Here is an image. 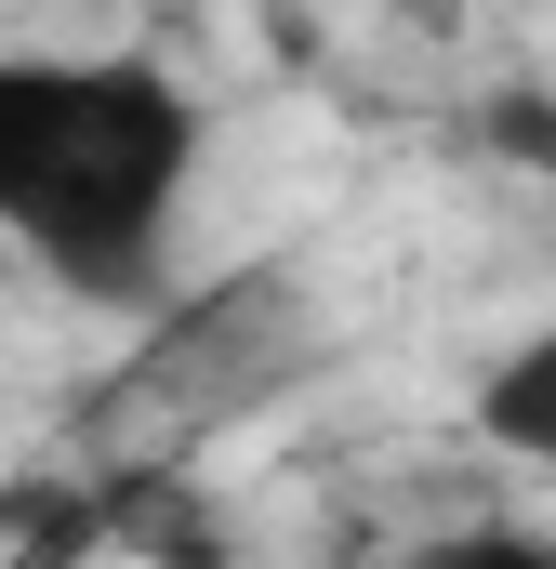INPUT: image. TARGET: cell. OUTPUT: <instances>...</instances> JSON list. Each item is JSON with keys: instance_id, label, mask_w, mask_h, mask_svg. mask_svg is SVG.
<instances>
[{"instance_id": "7a4b0ae2", "label": "cell", "mask_w": 556, "mask_h": 569, "mask_svg": "<svg viewBox=\"0 0 556 569\" xmlns=\"http://www.w3.org/2000/svg\"><path fill=\"white\" fill-rule=\"evenodd\" d=\"M331 358V305L305 266H226L133 305V345L93 371L67 463L93 477H146V463H199L212 437H239L252 411H278L291 385H318Z\"/></svg>"}, {"instance_id": "277c9868", "label": "cell", "mask_w": 556, "mask_h": 569, "mask_svg": "<svg viewBox=\"0 0 556 569\" xmlns=\"http://www.w3.org/2000/svg\"><path fill=\"white\" fill-rule=\"evenodd\" d=\"M398 569H556V530H530V517H464V530L411 543Z\"/></svg>"}, {"instance_id": "5b68a950", "label": "cell", "mask_w": 556, "mask_h": 569, "mask_svg": "<svg viewBox=\"0 0 556 569\" xmlns=\"http://www.w3.org/2000/svg\"><path fill=\"white\" fill-rule=\"evenodd\" d=\"M477 133L504 146V159H530V172H556V93H504V107H490Z\"/></svg>"}, {"instance_id": "6da1fadb", "label": "cell", "mask_w": 556, "mask_h": 569, "mask_svg": "<svg viewBox=\"0 0 556 569\" xmlns=\"http://www.w3.org/2000/svg\"><path fill=\"white\" fill-rule=\"evenodd\" d=\"M199 93L159 53H0V239L80 305H159Z\"/></svg>"}, {"instance_id": "3957f363", "label": "cell", "mask_w": 556, "mask_h": 569, "mask_svg": "<svg viewBox=\"0 0 556 569\" xmlns=\"http://www.w3.org/2000/svg\"><path fill=\"white\" fill-rule=\"evenodd\" d=\"M477 437L556 477V318H544V331H517V345L477 371Z\"/></svg>"}]
</instances>
